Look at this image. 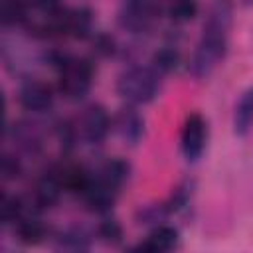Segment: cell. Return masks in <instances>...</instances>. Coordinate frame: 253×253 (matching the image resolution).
<instances>
[{"mask_svg": "<svg viewBox=\"0 0 253 253\" xmlns=\"http://www.w3.org/2000/svg\"><path fill=\"white\" fill-rule=\"evenodd\" d=\"M233 22V8L227 2H217L210 6L200 40L188 61V71L196 79H204L215 71L223 61L229 45V30Z\"/></svg>", "mask_w": 253, "mask_h": 253, "instance_id": "obj_1", "label": "cell"}, {"mask_svg": "<svg viewBox=\"0 0 253 253\" xmlns=\"http://www.w3.org/2000/svg\"><path fill=\"white\" fill-rule=\"evenodd\" d=\"M128 176H130V164L125 158L121 156L107 158L99 168L89 172L87 184L83 186L79 196L91 211L107 215L111 213L121 194V188L125 186Z\"/></svg>", "mask_w": 253, "mask_h": 253, "instance_id": "obj_2", "label": "cell"}, {"mask_svg": "<svg viewBox=\"0 0 253 253\" xmlns=\"http://www.w3.org/2000/svg\"><path fill=\"white\" fill-rule=\"evenodd\" d=\"M49 61L57 69V83L63 97H67L69 101H79L91 91L95 67L87 57L51 51Z\"/></svg>", "mask_w": 253, "mask_h": 253, "instance_id": "obj_3", "label": "cell"}, {"mask_svg": "<svg viewBox=\"0 0 253 253\" xmlns=\"http://www.w3.org/2000/svg\"><path fill=\"white\" fill-rule=\"evenodd\" d=\"M162 75L152 65H130L117 79V93L126 105H146L156 99Z\"/></svg>", "mask_w": 253, "mask_h": 253, "instance_id": "obj_4", "label": "cell"}, {"mask_svg": "<svg viewBox=\"0 0 253 253\" xmlns=\"http://www.w3.org/2000/svg\"><path fill=\"white\" fill-rule=\"evenodd\" d=\"M160 14H162V6L154 2H142V0L123 2L117 10V26L126 34L142 36L152 30Z\"/></svg>", "mask_w": 253, "mask_h": 253, "instance_id": "obj_5", "label": "cell"}, {"mask_svg": "<svg viewBox=\"0 0 253 253\" xmlns=\"http://www.w3.org/2000/svg\"><path fill=\"white\" fill-rule=\"evenodd\" d=\"M75 128H77V134H79V138L83 142L97 146L113 130V117H109V113H107V109L103 105L91 103V105H87L83 109Z\"/></svg>", "mask_w": 253, "mask_h": 253, "instance_id": "obj_6", "label": "cell"}, {"mask_svg": "<svg viewBox=\"0 0 253 253\" xmlns=\"http://www.w3.org/2000/svg\"><path fill=\"white\" fill-rule=\"evenodd\" d=\"M208 144V121L200 113H190L184 119L180 132V148L188 162H198Z\"/></svg>", "mask_w": 253, "mask_h": 253, "instance_id": "obj_7", "label": "cell"}, {"mask_svg": "<svg viewBox=\"0 0 253 253\" xmlns=\"http://www.w3.org/2000/svg\"><path fill=\"white\" fill-rule=\"evenodd\" d=\"M18 103L30 113H45L53 105V89L42 79H24L18 89Z\"/></svg>", "mask_w": 253, "mask_h": 253, "instance_id": "obj_8", "label": "cell"}, {"mask_svg": "<svg viewBox=\"0 0 253 253\" xmlns=\"http://www.w3.org/2000/svg\"><path fill=\"white\" fill-rule=\"evenodd\" d=\"M113 132L128 146H136L144 136V117L132 105L121 107L113 117Z\"/></svg>", "mask_w": 253, "mask_h": 253, "instance_id": "obj_9", "label": "cell"}, {"mask_svg": "<svg viewBox=\"0 0 253 253\" xmlns=\"http://www.w3.org/2000/svg\"><path fill=\"white\" fill-rule=\"evenodd\" d=\"M180 243V231L174 225H156L144 241L126 249V253H174Z\"/></svg>", "mask_w": 253, "mask_h": 253, "instance_id": "obj_10", "label": "cell"}, {"mask_svg": "<svg viewBox=\"0 0 253 253\" xmlns=\"http://www.w3.org/2000/svg\"><path fill=\"white\" fill-rule=\"evenodd\" d=\"M63 190H65V186H63V180L59 176V170H57V166H53V168L45 170L36 180L30 198L40 210H45V208H51L53 204H57Z\"/></svg>", "mask_w": 253, "mask_h": 253, "instance_id": "obj_11", "label": "cell"}, {"mask_svg": "<svg viewBox=\"0 0 253 253\" xmlns=\"http://www.w3.org/2000/svg\"><path fill=\"white\" fill-rule=\"evenodd\" d=\"M93 30V12L89 6H65L63 8V36L83 40L91 36Z\"/></svg>", "mask_w": 253, "mask_h": 253, "instance_id": "obj_12", "label": "cell"}, {"mask_svg": "<svg viewBox=\"0 0 253 253\" xmlns=\"http://www.w3.org/2000/svg\"><path fill=\"white\" fill-rule=\"evenodd\" d=\"M231 126L235 136H247L249 130L253 128V85L247 87L235 101Z\"/></svg>", "mask_w": 253, "mask_h": 253, "instance_id": "obj_13", "label": "cell"}, {"mask_svg": "<svg viewBox=\"0 0 253 253\" xmlns=\"http://www.w3.org/2000/svg\"><path fill=\"white\" fill-rule=\"evenodd\" d=\"M150 65L160 73L166 75L170 71H174L180 65V51L176 45H162L152 53V61Z\"/></svg>", "mask_w": 253, "mask_h": 253, "instance_id": "obj_14", "label": "cell"}, {"mask_svg": "<svg viewBox=\"0 0 253 253\" xmlns=\"http://www.w3.org/2000/svg\"><path fill=\"white\" fill-rule=\"evenodd\" d=\"M200 6L196 2H174L166 6V16L174 24H186L198 16Z\"/></svg>", "mask_w": 253, "mask_h": 253, "instance_id": "obj_15", "label": "cell"}, {"mask_svg": "<svg viewBox=\"0 0 253 253\" xmlns=\"http://www.w3.org/2000/svg\"><path fill=\"white\" fill-rule=\"evenodd\" d=\"M97 233H99V237L103 239V241H107V243H111V245H117V243H121L123 241V227H121V223L115 219V217H111L109 213L101 219V223L97 225Z\"/></svg>", "mask_w": 253, "mask_h": 253, "instance_id": "obj_16", "label": "cell"}, {"mask_svg": "<svg viewBox=\"0 0 253 253\" xmlns=\"http://www.w3.org/2000/svg\"><path fill=\"white\" fill-rule=\"evenodd\" d=\"M20 174H22L20 158H16L12 154H4V158H2V176H4V180H14Z\"/></svg>", "mask_w": 253, "mask_h": 253, "instance_id": "obj_17", "label": "cell"}]
</instances>
